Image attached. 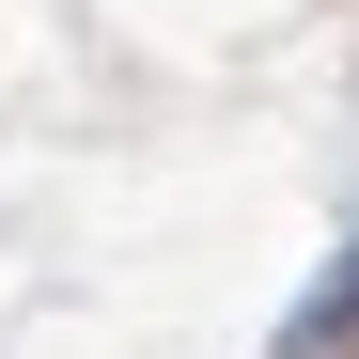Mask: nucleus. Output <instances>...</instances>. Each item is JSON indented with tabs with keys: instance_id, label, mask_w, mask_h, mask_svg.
<instances>
[{
	"instance_id": "1",
	"label": "nucleus",
	"mask_w": 359,
	"mask_h": 359,
	"mask_svg": "<svg viewBox=\"0 0 359 359\" xmlns=\"http://www.w3.org/2000/svg\"><path fill=\"white\" fill-rule=\"evenodd\" d=\"M281 359H359V250L297 297V328H281Z\"/></svg>"
}]
</instances>
